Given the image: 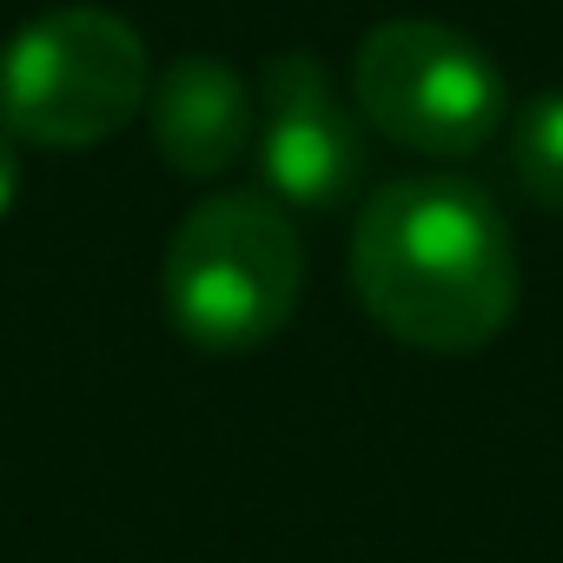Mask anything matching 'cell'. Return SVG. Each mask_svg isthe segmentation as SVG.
I'll return each mask as SVG.
<instances>
[{
    "label": "cell",
    "mask_w": 563,
    "mask_h": 563,
    "mask_svg": "<svg viewBox=\"0 0 563 563\" xmlns=\"http://www.w3.org/2000/svg\"><path fill=\"white\" fill-rule=\"evenodd\" d=\"M517 239L471 179H391L352 219V292L411 352H484L517 312Z\"/></svg>",
    "instance_id": "obj_1"
},
{
    "label": "cell",
    "mask_w": 563,
    "mask_h": 563,
    "mask_svg": "<svg viewBox=\"0 0 563 563\" xmlns=\"http://www.w3.org/2000/svg\"><path fill=\"white\" fill-rule=\"evenodd\" d=\"M306 286V245L286 206L265 192L199 199L159 265V299L192 352L245 358L286 332Z\"/></svg>",
    "instance_id": "obj_2"
},
{
    "label": "cell",
    "mask_w": 563,
    "mask_h": 563,
    "mask_svg": "<svg viewBox=\"0 0 563 563\" xmlns=\"http://www.w3.org/2000/svg\"><path fill=\"white\" fill-rule=\"evenodd\" d=\"M153 93V60L133 21L107 8L34 14L0 47V126L27 146L87 153L113 140Z\"/></svg>",
    "instance_id": "obj_3"
},
{
    "label": "cell",
    "mask_w": 563,
    "mask_h": 563,
    "mask_svg": "<svg viewBox=\"0 0 563 563\" xmlns=\"http://www.w3.org/2000/svg\"><path fill=\"white\" fill-rule=\"evenodd\" d=\"M358 120L424 159H471L504 126L497 60L444 21H385L352 54Z\"/></svg>",
    "instance_id": "obj_4"
},
{
    "label": "cell",
    "mask_w": 563,
    "mask_h": 563,
    "mask_svg": "<svg viewBox=\"0 0 563 563\" xmlns=\"http://www.w3.org/2000/svg\"><path fill=\"white\" fill-rule=\"evenodd\" d=\"M252 140H258L265 186L286 206L339 212L365 186V120L339 100L325 60L306 47H286L265 60Z\"/></svg>",
    "instance_id": "obj_5"
},
{
    "label": "cell",
    "mask_w": 563,
    "mask_h": 563,
    "mask_svg": "<svg viewBox=\"0 0 563 563\" xmlns=\"http://www.w3.org/2000/svg\"><path fill=\"white\" fill-rule=\"evenodd\" d=\"M146 126L173 173L212 179L232 159H245V146L258 133V93L245 87L239 67H225L212 54H179L146 93Z\"/></svg>",
    "instance_id": "obj_6"
},
{
    "label": "cell",
    "mask_w": 563,
    "mask_h": 563,
    "mask_svg": "<svg viewBox=\"0 0 563 563\" xmlns=\"http://www.w3.org/2000/svg\"><path fill=\"white\" fill-rule=\"evenodd\" d=\"M510 173H517V186L537 206L563 212V93H537L517 113V126H510Z\"/></svg>",
    "instance_id": "obj_7"
},
{
    "label": "cell",
    "mask_w": 563,
    "mask_h": 563,
    "mask_svg": "<svg viewBox=\"0 0 563 563\" xmlns=\"http://www.w3.org/2000/svg\"><path fill=\"white\" fill-rule=\"evenodd\" d=\"M14 192H21V153H14V133L0 126V219H8Z\"/></svg>",
    "instance_id": "obj_8"
}]
</instances>
